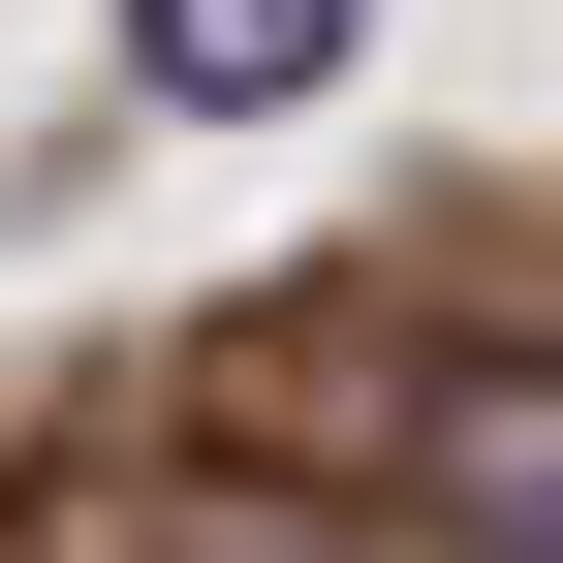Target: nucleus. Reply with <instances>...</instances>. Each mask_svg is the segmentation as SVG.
<instances>
[{
  "instance_id": "nucleus-1",
  "label": "nucleus",
  "mask_w": 563,
  "mask_h": 563,
  "mask_svg": "<svg viewBox=\"0 0 563 563\" xmlns=\"http://www.w3.org/2000/svg\"><path fill=\"white\" fill-rule=\"evenodd\" d=\"M125 63H157L188 125H282V95L344 63V0H125Z\"/></svg>"
},
{
  "instance_id": "nucleus-2",
  "label": "nucleus",
  "mask_w": 563,
  "mask_h": 563,
  "mask_svg": "<svg viewBox=\"0 0 563 563\" xmlns=\"http://www.w3.org/2000/svg\"><path fill=\"white\" fill-rule=\"evenodd\" d=\"M501 563H563V470H501Z\"/></svg>"
}]
</instances>
